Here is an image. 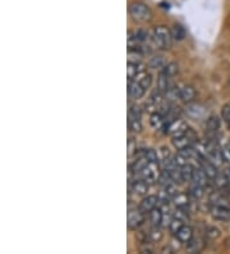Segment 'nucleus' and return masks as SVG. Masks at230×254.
Here are the masks:
<instances>
[{"instance_id":"f257e3e1","label":"nucleus","mask_w":230,"mask_h":254,"mask_svg":"<svg viewBox=\"0 0 230 254\" xmlns=\"http://www.w3.org/2000/svg\"><path fill=\"white\" fill-rule=\"evenodd\" d=\"M150 37L153 46L160 50L171 49L173 41H174L170 28H167L166 26H157V27L153 28L152 35Z\"/></svg>"},{"instance_id":"f03ea898","label":"nucleus","mask_w":230,"mask_h":254,"mask_svg":"<svg viewBox=\"0 0 230 254\" xmlns=\"http://www.w3.org/2000/svg\"><path fill=\"white\" fill-rule=\"evenodd\" d=\"M128 12L131 18L137 23H148L152 21L153 14L151 8L142 1H133L129 4Z\"/></svg>"},{"instance_id":"7ed1b4c3","label":"nucleus","mask_w":230,"mask_h":254,"mask_svg":"<svg viewBox=\"0 0 230 254\" xmlns=\"http://www.w3.org/2000/svg\"><path fill=\"white\" fill-rule=\"evenodd\" d=\"M160 172L161 171H159V163L148 162V164L140 173L134 175V179H142V180H145L148 183H155L157 182Z\"/></svg>"},{"instance_id":"20e7f679","label":"nucleus","mask_w":230,"mask_h":254,"mask_svg":"<svg viewBox=\"0 0 230 254\" xmlns=\"http://www.w3.org/2000/svg\"><path fill=\"white\" fill-rule=\"evenodd\" d=\"M184 113L187 114V117H189L191 120L199 121L203 120L206 116H207V109L206 107L201 103H185L184 107Z\"/></svg>"},{"instance_id":"39448f33","label":"nucleus","mask_w":230,"mask_h":254,"mask_svg":"<svg viewBox=\"0 0 230 254\" xmlns=\"http://www.w3.org/2000/svg\"><path fill=\"white\" fill-rule=\"evenodd\" d=\"M143 222H145V213L140 208L129 209L128 219H127V225H128L129 230H137Z\"/></svg>"},{"instance_id":"423d86ee","label":"nucleus","mask_w":230,"mask_h":254,"mask_svg":"<svg viewBox=\"0 0 230 254\" xmlns=\"http://www.w3.org/2000/svg\"><path fill=\"white\" fill-rule=\"evenodd\" d=\"M198 162H199V166H201V168H202L203 171L206 172V175L209 176V179H211V180H215L217 175H219V171H217L219 167L215 166V164H214V163L211 162L209 158H207V157H205V155L199 157Z\"/></svg>"},{"instance_id":"0eeeda50","label":"nucleus","mask_w":230,"mask_h":254,"mask_svg":"<svg viewBox=\"0 0 230 254\" xmlns=\"http://www.w3.org/2000/svg\"><path fill=\"white\" fill-rule=\"evenodd\" d=\"M188 130V125L185 124L183 120H175L170 122L169 127H167V134L170 135L171 138H177L181 135H184Z\"/></svg>"},{"instance_id":"6e6552de","label":"nucleus","mask_w":230,"mask_h":254,"mask_svg":"<svg viewBox=\"0 0 230 254\" xmlns=\"http://www.w3.org/2000/svg\"><path fill=\"white\" fill-rule=\"evenodd\" d=\"M211 216L215 221H220V222H227L230 219V208L228 207H223V205H214L211 208Z\"/></svg>"},{"instance_id":"1a4fd4ad","label":"nucleus","mask_w":230,"mask_h":254,"mask_svg":"<svg viewBox=\"0 0 230 254\" xmlns=\"http://www.w3.org/2000/svg\"><path fill=\"white\" fill-rule=\"evenodd\" d=\"M148 185L150 183L146 182L142 179H134V180H129V190L136 193L137 195H146L148 191Z\"/></svg>"},{"instance_id":"9d476101","label":"nucleus","mask_w":230,"mask_h":254,"mask_svg":"<svg viewBox=\"0 0 230 254\" xmlns=\"http://www.w3.org/2000/svg\"><path fill=\"white\" fill-rule=\"evenodd\" d=\"M157 203H159V198L157 195H147L146 198H143L142 201L138 205V208L143 212V213H150L153 208H156Z\"/></svg>"},{"instance_id":"9b49d317","label":"nucleus","mask_w":230,"mask_h":254,"mask_svg":"<svg viewBox=\"0 0 230 254\" xmlns=\"http://www.w3.org/2000/svg\"><path fill=\"white\" fill-rule=\"evenodd\" d=\"M146 89L143 88L140 82H137L136 80L133 81H128V94L129 96H132L133 99H142L145 96Z\"/></svg>"},{"instance_id":"f8f14e48","label":"nucleus","mask_w":230,"mask_h":254,"mask_svg":"<svg viewBox=\"0 0 230 254\" xmlns=\"http://www.w3.org/2000/svg\"><path fill=\"white\" fill-rule=\"evenodd\" d=\"M196 96H197L196 89L191 86V85H185V86L179 89V99H181V102L191 103L195 100Z\"/></svg>"},{"instance_id":"ddd939ff","label":"nucleus","mask_w":230,"mask_h":254,"mask_svg":"<svg viewBox=\"0 0 230 254\" xmlns=\"http://www.w3.org/2000/svg\"><path fill=\"white\" fill-rule=\"evenodd\" d=\"M206 247V240L202 237H192L187 243V252L188 253H201Z\"/></svg>"},{"instance_id":"4468645a","label":"nucleus","mask_w":230,"mask_h":254,"mask_svg":"<svg viewBox=\"0 0 230 254\" xmlns=\"http://www.w3.org/2000/svg\"><path fill=\"white\" fill-rule=\"evenodd\" d=\"M145 71V66L140 62H128L127 64V76H128V81L134 80L137 74L141 73Z\"/></svg>"},{"instance_id":"2eb2a0df","label":"nucleus","mask_w":230,"mask_h":254,"mask_svg":"<svg viewBox=\"0 0 230 254\" xmlns=\"http://www.w3.org/2000/svg\"><path fill=\"white\" fill-rule=\"evenodd\" d=\"M173 145L178 150H181V149L189 148V146H193V140L189 138L188 135H181V136H177V138H173Z\"/></svg>"},{"instance_id":"dca6fc26","label":"nucleus","mask_w":230,"mask_h":254,"mask_svg":"<svg viewBox=\"0 0 230 254\" xmlns=\"http://www.w3.org/2000/svg\"><path fill=\"white\" fill-rule=\"evenodd\" d=\"M192 182L197 183V185H201V186L206 187V185L209 183V176L206 175V172L203 171L201 167L198 168H195V173H193V179H192Z\"/></svg>"},{"instance_id":"f3484780","label":"nucleus","mask_w":230,"mask_h":254,"mask_svg":"<svg viewBox=\"0 0 230 254\" xmlns=\"http://www.w3.org/2000/svg\"><path fill=\"white\" fill-rule=\"evenodd\" d=\"M175 236H177V239H178L181 243L187 244L189 240L193 237V229H192L191 226L184 225L181 230H179L178 233L175 234Z\"/></svg>"},{"instance_id":"a211bd4d","label":"nucleus","mask_w":230,"mask_h":254,"mask_svg":"<svg viewBox=\"0 0 230 254\" xmlns=\"http://www.w3.org/2000/svg\"><path fill=\"white\" fill-rule=\"evenodd\" d=\"M221 122L217 116H210L206 120V131L210 134H217V131L220 130Z\"/></svg>"},{"instance_id":"6ab92c4d","label":"nucleus","mask_w":230,"mask_h":254,"mask_svg":"<svg viewBox=\"0 0 230 254\" xmlns=\"http://www.w3.org/2000/svg\"><path fill=\"white\" fill-rule=\"evenodd\" d=\"M150 125L153 130H160L165 125V117L159 112H155L150 117Z\"/></svg>"},{"instance_id":"aec40b11","label":"nucleus","mask_w":230,"mask_h":254,"mask_svg":"<svg viewBox=\"0 0 230 254\" xmlns=\"http://www.w3.org/2000/svg\"><path fill=\"white\" fill-rule=\"evenodd\" d=\"M173 203L177 208H189V197L185 193H178L173 198Z\"/></svg>"},{"instance_id":"412c9836","label":"nucleus","mask_w":230,"mask_h":254,"mask_svg":"<svg viewBox=\"0 0 230 254\" xmlns=\"http://www.w3.org/2000/svg\"><path fill=\"white\" fill-rule=\"evenodd\" d=\"M170 31L171 35H173V39H174L175 41H183V40L187 37V32H185L184 27L181 25H177V23H175V25L170 28Z\"/></svg>"},{"instance_id":"4be33fe9","label":"nucleus","mask_w":230,"mask_h":254,"mask_svg":"<svg viewBox=\"0 0 230 254\" xmlns=\"http://www.w3.org/2000/svg\"><path fill=\"white\" fill-rule=\"evenodd\" d=\"M147 164H148V161H147L145 155H142V157L137 158L136 161L133 162V164L131 166V172H132L133 175H137V173H140Z\"/></svg>"},{"instance_id":"5701e85b","label":"nucleus","mask_w":230,"mask_h":254,"mask_svg":"<svg viewBox=\"0 0 230 254\" xmlns=\"http://www.w3.org/2000/svg\"><path fill=\"white\" fill-rule=\"evenodd\" d=\"M134 80H136L137 82H140L143 88L146 89V90L150 88L151 85H152V76H151L150 73L145 72V71H143V72H141V73L137 74L136 77H134Z\"/></svg>"},{"instance_id":"b1692460","label":"nucleus","mask_w":230,"mask_h":254,"mask_svg":"<svg viewBox=\"0 0 230 254\" xmlns=\"http://www.w3.org/2000/svg\"><path fill=\"white\" fill-rule=\"evenodd\" d=\"M181 172L184 182H192L193 173H195V167L192 166V164H189V163H185L184 166L181 167Z\"/></svg>"},{"instance_id":"393cba45","label":"nucleus","mask_w":230,"mask_h":254,"mask_svg":"<svg viewBox=\"0 0 230 254\" xmlns=\"http://www.w3.org/2000/svg\"><path fill=\"white\" fill-rule=\"evenodd\" d=\"M203 195H205V187L201 186V185H197V183H193L191 189H189V197L193 200H199Z\"/></svg>"},{"instance_id":"a878e982","label":"nucleus","mask_w":230,"mask_h":254,"mask_svg":"<svg viewBox=\"0 0 230 254\" xmlns=\"http://www.w3.org/2000/svg\"><path fill=\"white\" fill-rule=\"evenodd\" d=\"M147 66L152 70H160V68L165 67V59L163 55H153L152 58H150Z\"/></svg>"},{"instance_id":"bb28decb","label":"nucleus","mask_w":230,"mask_h":254,"mask_svg":"<svg viewBox=\"0 0 230 254\" xmlns=\"http://www.w3.org/2000/svg\"><path fill=\"white\" fill-rule=\"evenodd\" d=\"M150 215V221L152 226H161V221H163V211L160 208H153L152 211L148 213Z\"/></svg>"},{"instance_id":"cd10ccee","label":"nucleus","mask_w":230,"mask_h":254,"mask_svg":"<svg viewBox=\"0 0 230 254\" xmlns=\"http://www.w3.org/2000/svg\"><path fill=\"white\" fill-rule=\"evenodd\" d=\"M148 235H150V241L152 243H160L164 237V233L159 229V226H152V229L148 231Z\"/></svg>"},{"instance_id":"c85d7f7f","label":"nucleus","mask_w":230,"mask_h":254,"mask_svg":"<svg viewBox=\"0 0 230 254\" xmlns=\"http://www.w3.org/2000/svg\"><path fill=\"white\" fill-rule=\"evenodd\" d=\"M157 183L163 187H166L167 185L173 183V179H171L170 172H167V171L163 169V171L160 172V176H159V179H157Z\"/></svg>"},{"instance_id":"c756f323","label":"nucleus","mask_w":230,"mask_h":254,"mask_svg":"<svg viewBox=\"0 0 230 254\" xmlns=\"http://www.w3.org/2000/svg\"><path fill=\"white\" fill-rule=\"evenodd\" d=\"M157 89L160 90L161 92H166L167 89H169V82H167V74L165 73L164 71L159 74V80H157Z\"/></svg>"},{"instance_id":"7c9ffc66","label":"nucleus","mask_w":230,"mask_h":254,"mask_svg":"<svg viewBox=\"0 0 230 254\" xmlns=\"http://www.w3.org/2000/svg\"><path fill=\"white\" fill-rule=\"evenodd\" d=\"M164 72L167 74V77H174V76H177L179 73L178 63H175V62L167 63L164 67Z\"/></svg>"},{"instance_id":"2f4dec72","label":"nucleus","mask_w":230,"mask_h":254,"mask_svg":"<svg viewBox=\"0 0 230 254\" xmlns=\"http://www.w3.org/2000/svg\"><path fill=\"white\" fill-rule=\"evenodd\" d=\"M128 128L134 134H140L142 132L143 127L141 124V120H132V118H128Z\"/></svg>"},{"instance_id":"473e14b6","label":"nucleus","mask_w":230,"mask_h":254,"mask_svg":"<svg viewBox=\"0 0 230 254\" xmlns=\"http://www.w3.org/2000/svg\"><path fill=\"white\" fill-rule=\"evenodd\" d=\"M141 117H142V109H141V107L137 106V104L131 106L128 112V118H132V120H141Z\"/></svg>"},{"instance_id":"72a5a7b5","label":"nucleus","mask_w":230,"mask_h":254,"mask_svg":"<svg viewBox=\"0 0 230 254\" xmlns=\"http://www.w3.org/2000/svg\"><path fill=\"white\" fill-rule=\"evenodd\" d=\"M215 183H216V186L220 187V189H225V187H228L230 185L227 175H225L224 172L217 175L216 179H215Z\"/></svg>"},{"instance_id":"f704fd0d","label":"nucleus","mask_w":230,"mask_h":254,"mask_svg":"<svg viewBox=\"0 0 230 254\" xmlns=\"http://www.w3.org/2000/svg\"><path fill=\"white\" fill-rule=\"evenodd\" d=\"M188 208H177V211L173 213V216H174V218H178V219H181L183 222H188L189 221V217H188Z\"/></svg>"},{"instance_id":"c9c22d12","label":"nucleus","mask_w":230,"mask_h":254,"mask_svg":"<svg viewBox=\"0 0 230 254\" xmlns=\"http://www.w3.org/2000/svg\"><path fill=\"white\" fill-rule=\"evenodd\" d=\"M143 155L146 157V159L148 162L159 163V153H157L155 149H147V150L143 152Z\"/></svg>"},{"instance_id":"e433bc0d","label":"nucleus","mask_w":230,"mask_h":254,"mask_svg":"<svg viewBox=\"0 0 230 254\" xmlns=\"http://www.w3.org/2000/svg\"><path fill=\"white\" fill-rule=\"evenodd\" d=\"M163 99H164V92H161L159 89H155L150 96V100L152 103H155L156 106H160L163 103Z\"/></svg>"},{"instance_id":"4c0bfd02","label":"nucleus","mask_w":230,"mask_h":254,"mask_svg":"<svg viewBox=\"0 0 230 254\" xmlns=\"http://www.w3.org/2000/svg\"><path fill=\"white\" fill-rule=\"evenodd\" d=\"M134 36H136V40L138 42L147 41L148 37H150L148 32H147V30H145V28H138V30H136V31H134Z\"/></svg>"},{"instance_id":"58836bf2","label":"nucleus","mask_w":230,"mask_h":254,"mask_svg":"<svg viewBox=\"0 0 230 254\" xmlns=\"http://www.w3.org/2000/svg\"><path fill=\"white\" fill-rule=\"evenodd\" d=\"M184 226V222L181 221V219H178V218H173V221H171L170 226H169V230H170V233L173 234V235H175V234L178 233L179 230L181 229Z\"/></svg>"},{"instance_id":"ea45409f","label":"nucleus","mask_w":230,"mask_h":254,"mask_svg":"<svg viewBox=\"0 0 230 254\" xmlns=\"http://www.w3.org/2000/svg\"><path fill=\"white\" fill-rule=\"evenodd\" d=\"M220 235H221L220 230L217 229V227H215V226H210V227H207V230H206V236L211 240L217 239Z\"/></svg>"},{"instance_id":"a19ab883","label":"nucleus","mask_w":230,"mask_h":254,"mask_svg":"<svg viewBox=\"0 0 230 254\" xmlns=\"http://www.w3.org/2000/svg\"><path fill=\"white\" fill-rule=\"evenodd\" d=\"M165 96H166L167 100H170V102H174L177 99H179V89L178 88H169L167 89V91L165 92Z\"/></svg>"},{"instance_id":"79ce46f5","label":"nucleus","mask_w":230,"mask_h":254,"mask_svg":"<svg viewBox=\"0 0 230 254\" xmlns=\"http://www.w3.org/2000/svg\"><path fill=\"white\" fill-rule=\"evenodd\" d=\"M157 198H159V201H160L161 204H164V205H167L169 204V201L173 200V198L170 197V194L167 193L166 190H161L159 194H157Z\"/></svg>"},{"instance_id":"37998d69","label":"nucleus","mask_w":230,"mask_h":254,"mask_svg":"<svg viewBox=\"0 0 230 254\" xmlns=\"http://www.w3.org/2000/svg\"><path fill=\"white\" fill-rule=\"evenodd\" d=\"M170 175H171V179H173V182H174V183H178V185H179V183L184 182V180H183V176H181V167L175 168L174 171H171Z\"/></svg>"},{"instance_id":"c03bdc74","label":"nucleus","mask_w":230,"mask_h":254,"mask_svg":"<svg viewBox=\"0 0 230 254\" xmlns=\"http://www.w3.org/2000/svg\"><path fill=\"white\" fill-rule=\"evenodd\" d=\"M221 117L223 120L225 121V124L228 125V127L230 128V106L229 104H225L221 109Z\"/></svg>"},{"instance_id":"a18cd8bd","label":"nucleus","mask_w":230,"mask_h":254,"mask_svg":"<svg viewBox=\"0 0 230 254\" xmlns=\"http://www.w3.org/2000/svg\"><path fill=\"white\" fill-rule=\"evenodd\" d=\"M163 213H164V215H163V221H161V226H163V227H167V229H169V226H170L171 221H173V218H174V216L170 215L169 212H166V213H165V212H163Z\"/></svg>"},{"instance_id":"49530a36","label":"nucleus","mask_w":230,"mask_h":254,"mask_svg":"<svg viewBox=\"0 0 230 254\" xmlns=\"http://www.w3.org/2000/svg\"><path fill=\"white\" fill-rule=\"evenodd\" d=\"M136 154V140L133 138L128 139V157L132 158V155Z\"/></svg>"},{"instance_id":"de8ad7c7","label":"nucleus","mask_w":230,"mask_h":254,"mask_svg":"<svg viewBox=\"0 0 230 254\" xmlns=\"http://www.w3.org/2000/svg\"><path fill=\"white\" fill-rule=\"evenodd\" d=\"M223 157L225 163H229L230 164V143H227L223 146Z\"/></svg>"},{"instance_id":"09e8293b","label":"nucleus","mask_w":230,"mask_h":254,"mask_svg":"<svg viewBox=\"0 0 230 254\" xmlns=\"http://www.w3.org/2000/svg\"><path fill=\"white\" fill-rule=\"evenodd\" d=\"M171 110V106L170 104H160L159 106V109H157V112L160 113V114H163L164 117H166L169 113H170Z\"/></svg>"},{"instance_id":"8fccbe9b","label":"nucleus","mask_w":230,"mask_h":254,"mask_svg":"<svg viewBox=\"0 0 230 254\" xmlns=\"http://www.w3.org/2000/svg\"><path fill=\"white\" fill-rule=\"evenodd\" d=\"M174 161H175V163H177V164H178L179 167H181V166H184L185 163H187V161H188V159L185 158V157H183V155L181 154V153L178 152V154L175 155L174 157Z\"/></svg>"},{"instance_id":"3c124183","label":"nucleus","mask_w":230,"mask_h":254,"mask_svg":"<svg viewBox=\"0 0 230 254\" xmlns=\"http://www.w3.org/2000/svg\"><path fill=\"white\" fill-rule=\"evenodd\" d=\"M159 153H160L161 161H163V159H166V158H169V157H170V150H169V148H166V146H163V148H161L160 150H159Z\"/></svg>"},{"instance_id":"603ef678","label":"nucleus","mask_w":230,"mask_h":254,"mask_svg":"<svg viewBox=\"0 0 230 254\" xmlns=\"http://www.w3.org/2000/svg\"><path fill=\"white\" fill-rule=\"evenodd\" d=\"M142 253H147V254H151V253H153V251L152 249H151V248H145V249H142Z\"/></svg>"},{"instance_id":"864d4df0","label":"nucleus","mask_w":230,"mask_h":254,"mask_svg":"<svg viewBox=\"0 0 230 254\" xmlns=\"http://www.w3.org/2000/svg\"><path fill=\"white\" fill-rule=\"evenodd\" d=\"M224 173H225V175H227L228 180H229V182H230V168H229V169H227V171H224Z\"/></svg>"},{"instance_id":"5fc2aeb1","label":"nucleus","mask_w":230,"mask_h":254,"mask_svg":"<svg viewBox=\"0 0 230 254\" xmlns=\"http://www.w3.org/2000/svg\"><path fill=\"white\" fill-rule=\"evenodd\" d=\"M225 247H227V248H230V236L228 237L227 240H225Z\"/></svg>"},{"instance_id":"6e6d98bb","label":"nucleus","mask_w":230,"mask_h":254,"mask_svg":"<svg viewBox=\"0 0 230 254\" xmlns=\"http://www.w3.org/2000/svg\"><path fill=\"white\" fill-rule=\"evenodd\" d=\"M229 85H230V78H229Z\"/></svg>"},{"instance_id":"4d7b16f0","label":"nucleus","mask_w":230,"mask_h":254,"mask_svg":"<svg viewBox=\"0 0 230 254\" xmlns=\"http://www.w3.org/2000/svg\"><path fill=\"white\" fill-rule=\"evenodd\" d=\"M229 143H230V141H229Z\"/></svg>"}]
</instances>
